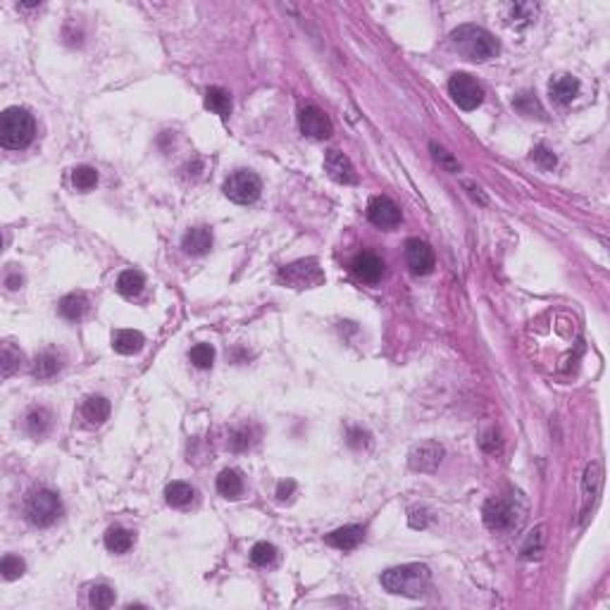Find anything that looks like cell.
<instances>
[{
    "label": "cell",
    "mask_w": 610,
    "mask_h": 610,
    "mask_svg": "<svg viewBox=\"0 0 610 610\" xmlns=\"http://www.w3.org/2000/svg\"><path fill=\"white\" fill-rule=\"evenodd\" d=\"M429 580H432L429 568H427V565H420V563L398 565V568L382 572V587H384L389 594L410 596V599L422 596Z\"/></svg>",
    "instance_id": "7a4b0ae2"
},
{
    "label": "cell",
    "mask_w": 610,
    "mask_h": 610,
    "mask_svg": "<svg viewBox=\"0 0 610 610\" xmlns=\"http://www.w3.org/2000/svg\"><path fill=\"white\" fill-rule=\"evenodd\" d=\"M324 169L336 184H358V172L353 162L346 158L343 153H338V150H329L324 155Z\"/></svg>",
    "instance_id": "4fadbf2b"
},
{
    "label": "cell",
    "mask_w": 610,
    "mask_h": 610,
    "mask_svg": "<svg viewBox=\"0 0 610 610\" xmlns=\"http://www.w3.org/2000/svg\"><path fill=\"white\" fill-rule=\"evenodd\" d=\"M293 492H295V482L293 480H284V482H279V487H276V499L286 501V499H291Z\"/></svg>",
    "instance_id": "60d3db41"
},
{
    "label": "cell",
    "mask_w": 610,
    "mask_h": 610,
    "mask_svg": "<svg viewBox=\"0 0 610 610\" xmlns=\"http://www.w3.org/2000/svg\"><path fill=\"white\" fill-rule=\"evenodd\" d=\"M444 458V446L437 441H425L420 446H415L408 456V465L415 470V472H434L439 468Z\"/></svg>",
    "instance_id": "8fae6325"
},
{
    "label": "cell",
    "mask_w": 610,
    "mask_h": 610,
    "mask_svg": "<svg viewBox=\"0 0 610 610\" xmlns=\"http://www.w3.org/2000/svg\"><path fill=\"white\" fill-rule=\"evenodd\" d=\"M50 413L46 410V408H36V410H31L29 413V417H27V427H29V434L31 437H46L48 434V429H50Z\"/></svg>",
    "instance_id": "83f0119b"
},
{
    "label": "cell",
    "mask_w": 610,
    "mask_h": 610,
    "mask_svg": "<svg viewBox=\"0 0 610 610\" xmlns=\"http://www.w3.org/2000/svg\"><path fill=\"white\" fill-rule=\"evenodd\" d=\"M532 160L537 162V165L542 167V169H553V167L558 165L556 153H553L551 148H546V146H534V148H532Z\"/></svg>",
    "instance_id": "f35d334b"
},
{
    "label": "cell",
    "mask_w": 610,
    "mask_h": 610,
    "mask_svg": "<svg viewBox=\"0 0 610 610\" xmlns=\"http://www.w3.org/2000/svg\"><path fill=\"white\" fill-rule=\"evenodd\" d=\"M250 446V439H248V432H236L234 439H231V449L234 451H243Z\"/></svg>",
    "instance_id": "b9f144b4"
},
{
    "label": "cell",
    "mask_w": 610,
    "mask_h": 610,
    "mask_svg": "<svg viewBox=\"0 0 610 610\" xmlns=\"http://www.w3.org/2000/svg\"><path fill=\"white\" fill-rule=\"evenodd\" d=\"M188 358H191V362L196 365L198 370H207V367H212V360H215V348H212L210 343H196L191 348V353H188Z\"/></svg>",
    "instance_id": "1f68e13d"
},
{
    "label": "cell",
    "mask_w": 610,
    "mask_h": 610,
    "mask_svg": "<svg viewBox=\"0 0 610 610\" xmlns=\"http://www.w3.org/2000/svg\"><path fill=\"white\" fill-rule=\"evenodd\" d=\"M193 489L188 487L186 482H172V484H167V489H165V501L169 503V506L172 508H186L188 503L193 501Z\"/></svg>",
    "instance_id": "484cf974"
},
{
    "label": "cell",
    "mask_w": 610,
    "mask_h": 610,
    "mask_svg": "<svg viewBox=\"0 0 610 610\" xmlns=\"http://www.w3.org/2000/svg\"><path fill=\"white\" fill-rule=\"evenodd\" d=\"M24 570H27V565H24V561L20 556H5L3 558V563H0V572H3V577L8 582H12V580H17V577H22L24 575Z\"/></svg>",
    "instance_id": "836d02e7"
},
{
    "label": "cell",
    "mask_w": 610,
    "mask_h": 610,
    "mask_svg": "<svg viewBox=\"0 0 610 610\" xmlns=\"http://www.w3.org/2000/svg\"><path fill=\"white\" fill-rule=\"evenodd\" d=\"M365 539V530L358 525H346V527H338L327 537V544L334 546V549H341V551H353L360 546V542Z\"/></svg>",
    "instance_id": "9a60e30c"
},
{
    "label": "cell",
    "mask_w": 610,
    "mask_h": 610,
    "mask_svg": "<svg viewBox=\"0 0 610 610\" xmlns=\"http://www.w3.org/2000/svg\"><path fill=\"white\" fill-rule=\"evenodd\" d=\"M250 561H253V565H257V568H269V565H274L276 561V546L267 542L255 544L253 549H250Z\"/></svg>",
    "instance_id": "f546056e"
},
{
    "label": "cell",
    "mask_w": 610,
    "mask_h": 610,
    "mask_svg": "<svg viewBox=\"0 0 610 610\" xmlns=\"http://www.w3.org/2000/svg\"><path fill=\"white\" fill-rule=\"evenodd\" d=\"M298 127L305 136L317 138V141H324V138H329L331 134H334V124H331V119L327 117V112L319 110L317 105H305V108H300Z\"/></svg>",
    "instance_id": "9c48e42d"
},
{
    "label": "cell",
    "mask_w": 610,
    "mask_h": 610,
    "mask_svg": "<svg viewBox=\"0 0 610 610\" xmlns=\"http://www.w3.org/2000/svg\"><path fill=\"white\" fill-rule=\"evenodd\" d=\"M181 246H184L186 253L191 255H205L210 253L212 248V231L207 226H193L188 229L184 238H181Z\"/></svg>",
    "instance_id": "2e32d148"
},
{
    "label": "cell",
    "mask_w": 610,
    "mask_h": 610,
    "mask_svg": "<svg viewBox=\"0 0 610 610\" xmlns=\"http://www.w3.org/2000/svg\"><path fill=\"white\" fill-rule=\"evenodd\" d=\"M549 89H551V98L556 100V103L570 105L572 100L577 98V93H580V81L575 77H570V74H561V77L551 79Z\"/></svg>",
    "instance_id": "e0dca14e"
},
{
    "label": "cell",
    "mask_w": 610,
    "mask_h": 610,
    "mask_svg": "<svg viewBox=\"0 0 610 610\" xmlns=\"http://www.w3.org/2000/svg\"><path fill=\"white\" fill-rule=\"evenodd\" d=\"M105 546L112 553H127L134 546V534L124 530V527H110L108 534H105Z\"/></svg>",
    "instance_id": "cb8c5ba5"
},
{
    "label": "cell",
    "mask_w": 610,
    "mask_h": 610,
    "mask_svg": "<svg viewBox=\"0 0 610 610\" xmlns=\"http://www.w3.org/2000/svg\"><path fill=\"white\" fill-rule=\"evenodd\" d=\"M36 122L24 108H8L0 115V146L8 150H22L34 141Z\"/></svg>",
    "instance_id": "3957f363"
},
{
    "label": "cell",
    "mask_w": 610,
    "mask_h": 610,
    "mask_svg": "<svg viewBox=\"0 0 610 610\" xmlns=\"http://www.w3.org/2000/svg\"><path fill=\"white\" fill-rule=\"evenodd\" d=\"M217 492L224 496V499H238L243 492V480L236 470H224L222 475L217 477Z\"/></svg>",
    "instance_id": "d4e9b609"
},
{
    "label": "cell",
    "mask_w": 610,
    "mask_h": 610,
    "mask_svg": "<svg viewBox=\"0 0 610 610\" xmlns=\"http://www.w3.org/2000/svg\"><path fill=\"white\" fill-rule=\"evenodd\" d=\"M451 43L463 58L475 60V62H487L499 55L501 43L496 41V36L492 31H487L484 27H477V24H463L451 34Z\"/></svg>",
    "instance_id": "6da1fadb"
},
{
    "label": "cell",
    "mask_w": 610,
    "mask_h": 610,
    "mask_svg": "<svg viewBox=\"0 0 610 610\" xmlns=\"http://www.w3.org/2000/svg\"><path fill=\"white\" fill-rule=\"evenodd\" d=\"M58 310H60L62 317L69 319V322H77V319L84 317L86 310H89V298H86V293H81V291L67 293L65 298L60 300Z\"/></svg>",
    "instance_id": "d6986e66"
},
{
    "label": "cell",
    "mask_w": 610,
    "mask_h": 610,
    "mask_svg": "<svg viewBox=\"0 0 610 610\" xmlns=\"http://www.w3.org/2000/svg\"><path fill=\"white\" fill-rule=\"evenodd\" d=\"M89 603L93 608H110L115 603V591L105 584H98V587L91 589V596H89Z\"/></svg>",
    "instance_id": "e575fe53"
},
{
    "label": "cell",
    "mask_w": 610,
    "mask_h": 610,
    "mask_svg": "<svg viewBox=\"0 0 610 610\" xmlns=\"http://www.w3.org/2000/svg\"><path fill=\"white\" fill-rule=\"evenodd\" d=\"M205 108L210 112H215L219 117H229L231 115V96L229 91L222 89V86H210L205 91Z\"/></svg>",
    "instance_id": "ffe728a7"
},
{
    "label": "cell",
    "mask_w": 610,
    "mask_h": 610,
    "mask_svg": "<svg viewBox=\"0 0 610 610\" xmlns=\"http://www.w3.org/2000/svg\"><path fill=\"white\" fill-rule=\"evenodd\" d=\"M410 527H415V530H425L427 522H429V511L427 508H410Z\"/></svg>",
    "instance_id": "ab89813d"
},
{
    "label": "cell",
    "mask_w": 610,
    "mask_h": 610,
    "mask_svg": "<svg viewBox=\"0 0 610 610\" xmlns=\"http://www.w3.org/2000/svg\"><path fill=\"white\" fill-rule=\"evenodd\" d=\"M60 367H62L60 355L53 353V350H43L34 362V377H39V379H50V377H55L60 372Z\"/></svg>",
    "instance_id": "603a6c76"
},
{
    "label": "cell",
    "mask_w": 610,
    "mask_h": 610,
    "mask_svg": "<svg viewBox=\"0 0 610 610\" xmlns=\"http://www.w3.org/2000/svg\"><path fill=\"white\" fill-rule=\"evenodd\" d=\"M544 549V527H537L534 532H530L527 537L525 546H522V556L525 558H532V556H539Z\"/></svg>",
    "instance_id": "d590c367"
},
{
    "label": "cell",
    "mask_w": 610,
    "mask_h": 610,
    "mask_svg": "<svg viewBox=\"0 0 610 610\" xmlns=\"http://www.w3.org/2000/svg\"><path fill=\"white\" fill-rule=\"evenodd\" d=\"M262 191V181L257 174L248 172V169H238V172L229 174L224 181V196L234 200L238 205L255 203Z\"/></svg>",
    "instance_id": "5b68a950"
},
{
    "label": "cell",
    "mask_w": 610,
    "mask_h": 610,
    "mask_svg": "<svg viewBox=\"0 0 610 610\" xmlns=\"http://www.w3.org/2000/svg\"><path fill=\"white\" fill-rule=\"evenodd\" d=\"M5 284H8L10 291H17V288H20V286L24 284V279H22V274H20V272H10V274H8V279H5Z\"/></svg>",
    "instance_id": "7bdbcfd3"
},
{
    "label": "cell",
    "mask_w": 610,
    "mask_h": 610,
    "mask_svg": "<svg viewBox=\"0 0 610 610\" xmlns=\"http://www.w3.org/2000/svg\"><path fill=\"white\" fill-rule=\"evenodd\" d=\"M429 148H432V153H434V160H437L439 165L446 169V172H460V165H458V160L453 158L449 150L441 148V146H437V143H432Z\"/></svg>",
    "instance_id": "74e56055"
},
{
    "label": "cell",
    "mask_w": 610,
    "mask_h": 610,
    "mask_svg": "<svg viewBox=\"0 0 610 610\" xmlns=\"http://www.w3.org/2000/svg\"><path fill=\"white\" fill-rule=\"evenodd\" d=\"M449 93L453 98V103L458 105L460 110H477L484 100V91L477 81L465 72L453 74L449 79Z\"/></svg>",
    "instance_id": "ba28073f"
},
{
    "label": "cell",
    "mask_w": 610,
    "mask_h": 610,
    "mask_svg": "<svg viewBox=\"0 0 610 610\" xmlns=\"http://www.w3.org/2000/svg\"><path fill=\"white\" fill-rule=\"evenodd\" d=\"M279 281L293 288H310L322 284L324 272L319 269L317 260H295L279 269Z\"/></svg>",
    "instance_id": "52a82bcc"
},
{
    "label": "cell",
    "mask_w": 610,
    "mask_h": 610,
    "mask_svg": "<svg viewBox=\"0 0 610 610\" xmlns=\"http://www.w3.org/2000/svg\"><path fill=\"white\" fill-rule=\"evenodd\" d=\"M515 108L527 117H534V112H537V115H544L542 105L537 103V98H534L532 93H520V96L515 98Z\"/></svg>",
    "instance_id": "8d00e7d4"
},
{
    "label": "cell",
    "mask_w": 610,
    "mask_h": 610,
    "mask_svg": "<svg viewBox=\"0 0 610 610\" xmlns=\"http://www.w3.org/2000/svg\"><path fill=\"white\" fill-rule=\"evenodd\" d=\"M24 513H27V520L34 527H50L60 518L62 501H60V496L55 492H50V489H39V492H34L27 499Z\"/></svg>",
    "instance_id": "277c9868"
},
{
    "label": "cell",
    "mask_w": 610,
    "mask_h": 610,
    "mask_svg": "<svg viewBox=\"0 0 610 610\" xmlns=\"http://www.w3.org/2000/svg\"><path fill=\"white\" fill-rule=\"evenodd\" d=\"M353 274L360 281H367V284H377L384 274V260L374 253H360L353 260Z\"/></svg>",
    "instance_id": "5bb4252c"
},
{
    "label": "cell",
    "mask_w": 610,
    "mask_h": 610,
    "mask_svg": "<svg viewBox=\"0 0 610 610\" xmlns=\"http://www.w3.org/2000/svg\"><path fill=\"white\" fill-rule=\"evenodd\" d=\"M405 262L415 274H429L434 269V250L429 248V243L420 241V238H408Z\"/></svg>",
    "instance_id": "7c38bea8"
},
{
    "label": "cell",
    "mask_w": 610,
    "mask_h": 610,
    "mask_svg": "<svg viewBox=\"0 0 610 610\" xmlns=\"http://www.w3.org/2000/svg\"><path fill=\"white\" fill-rule=\"evenodd\" d=\"M72 181H74V186H77L79 191H91V188H96V184H98V172H96V167H91V165H79V167H74V172H72Z\"/></svg>",
    "instance_id": "f1b7e54d"
},
{
    "label": "cell",
    "mask_w": 610,
    "mask_h": 610,
    "mask_svg": "<svg viewBox=\"0 0 610 610\" xmlns=\"http://www.w3.org/2000/svg\"><path fill=\"white\" fill-rule=\"evenodd\" d=\"M601 463H591L584 472V496L587 499H594L599 494V487H601Z\"/></svg>",
    "instance_id": "d6a6232c"
},
{
    "label": "cell",
    "mask_w": 610,
    "mask_h": 610,
    "mask_svg": "<svg viewBox=\"0 0 610 610\" xmlns=\"http://www.w3.org/2000/svg\"><path fill=\"white\" fill-rule=\"evenodd\" d=\"M367 219L379 229H396L401 224V210L391 198L374 196L367 203Z\"/></svg>",
    "instance_id": "30bf717a"
},
{
    "label": "cell",
    "mask_w": 610,
    "mask_h": 610,
    "mask_svg": "<svg viewBox=\"0 0 610 610\" xmlns=\"http://www.w3.org/2000/svg\"><path fill=\"white\" fill-rule=\"evenodd\" d=\"M537 12H539V5L534 3H515L511 5V15H508V24L511 27H527L537 20Z\"/></svg>",
    "instance_id": "4316f807"
},
{
    "label": "cell",
    "mask_w": 610,
    "mask_h": 610,
    "mask_svg": "<svg viewBox=\"0 0 610 610\" xmlns=\"http://www.w3.org/2000/svg\"><path fill=\"white\" fill-rule=\"evenodd\" d=\"M0 358H3V377L5 379H8V377H12L17 372V370H20V365H22V350L20 348H15V346L12 343H3V353H0Z\"/></svg>",
    "instance_id": "4dcf8cb0"
},
{
    "label": "cell",
    "mask_w": 610,
    "mask_h": 610,
    "mask_svg": "<svg viewBox=\"0 0 610 610\" xmlns=\"http://www.w3.org/2000/svg\"><path fill=\"white\" fill-rule=\"evenodd\" d=\"M143 343H146V338L136 329H119L115 331V336H112V348H115L119 355H134L143 348Z\"/></svg>",
    "instance_id": "ac0fdd59"
},
{
    "label": "cell",
    "mask_w": 610,
    "mask_h": 610,
    "mask_svg": "<svg viewBox=\"0 0 610 610\" xmlns=\"http://www.w3.org/2000/svg\"><path fill=\"white\" fill-rule=\"evenodd\" d=\"M482 518H484V525L494 532H508L513 527H518L520 522V508L515 506L513 501L508 499H489L484 503V511H482Z\"/></svg>",
    "instance_id": "8992f818"
},
{
    "label": "cell",
    "mask_w": 610,
    "mask_h": 610,
    "mask_svg": "<svg viewBox=\"0 0 610 610\" xmlns=\"http://www.w3.org/2000/svg\"><path fill=\"white\" fill-rule=\"evenodd\" d=\"M143 286H146V279H143V274L136 272V269H124V272L117 276V291L122 293L124 298H136V295H141Z\"/></svg>",
    "instance_id": "44dd1931"
},
{
    "label": "cell",
    "mask_w": 610,
    "mask_h": 610,
    "mask_svg": "<svg viewBox=\"0 0 610 610\" xmlns=\"http://www.w3.org/2000/svg\"><path fill=\"white\" fill-rule=\"evenodd\" d=\"M81 413H84V417L89 420V422L100 425V422H105L110 415V401L103 398V396H91V398H86Z\"/></svg>",
    "instance_id": "7402d4cb"
}]
</instances>
